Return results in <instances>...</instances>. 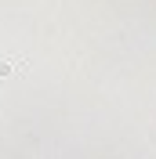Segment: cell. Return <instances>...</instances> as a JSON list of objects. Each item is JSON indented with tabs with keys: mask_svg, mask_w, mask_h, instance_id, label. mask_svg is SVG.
<instances>
[{
	"mask_svg": "<svg viewBox=\"0 0 156 159\" xmlns=\"http://www.w3.org/2000/svg\"><path fill=\"white\" fill-rule=\"evenodd\" d=\"M15 72H26V61L22 58H0V76H15Z\"/></svg>",
	"mask_w": 156,
	"mask_h": 159,
	"instance_id": "1",
	"label": "cell"
}]
</instances>
